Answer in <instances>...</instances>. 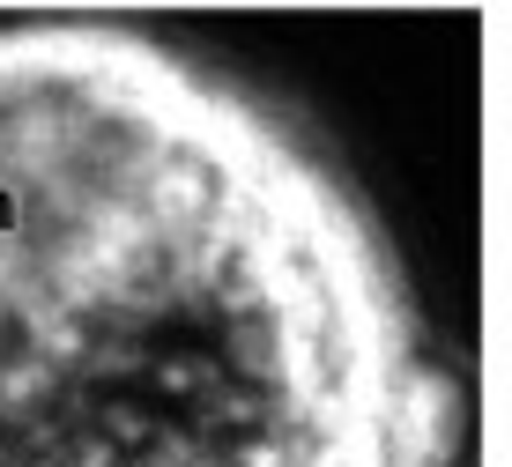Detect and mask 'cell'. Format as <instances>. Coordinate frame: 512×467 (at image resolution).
I'll return each instance as SVG.
<instances>
[{
    "label": "cell",
    "instance_id": "6da1fadb",
    "mask_svg": "<svg viewBox=\"0 0 512 467\" xmlns=\"http://www.w3.org/2000/svg\"><path fill=\"white\" fill-rule=\"evenodd\" d=\"M453 460L394 245L268 97L134 23H0V467Z\"/></svg>",
    "mask_w": 512,
    "mask_h": 467
}]
</instances>
